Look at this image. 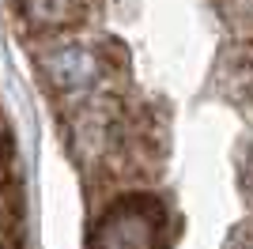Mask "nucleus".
<instances>
[{
    "mask_svg": "<svg viewBox=\"0 0 253 249\" xmlns=\"http://www.w3.org/2000/svg\"><path fill=\"white\" fill-rule=\"evenodd\" d=\"M155 200L132 197L110 208L95 227V249H155L159 238V211Z\"/></svg>",
    "mask_w": 253,
    "mask_h": 249,
    "instance_id": "obj_1",
    "label": "nucleus"
},
{
    "mask_svg": "<svg viewBox=\"0 0 253 249\" xmlns=\"http://www.w3.org/2000/svg\"><path fill=\"white\" fill-rule=\"evenodd\" d=\"M0 249H23V215H19V185H15V159L11 140L0 117Z\"/></svg>",
    "mask_w": 253,
    "mask_h": 249,
    "instance_id": "obj_2",
    "label": "nucleus"
},
{
    "mask_svg": "<svg viewBox=\"0 0 253 249\" xmlns=\"http://www.w3.org/2000/svg\"><path fill=\"white\" fill-rule=\"evenodd\" d=\"M42 68L49 76L53 87L61 91H80V87H91L98 76V61L87 49H76V45H64V49H53L42 57Z\"/></svg>",
    "mask_w": 253,
    "mask_h": 249,
    "instance_id": "obj_3",
    "label": "nucleus"
}]
</instances>
